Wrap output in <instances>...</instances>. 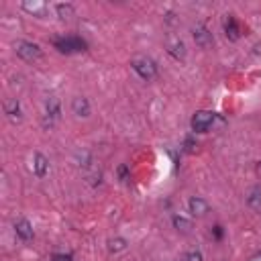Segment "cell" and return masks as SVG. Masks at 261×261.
Listing matches in <instances>:
<instances>
[{"label":"cell","mask_w":261,"mask_h":261,"mask_svg":"<svg viewBox=\"0 0 261 261\" xmlns=\"http://www.w3.org/2000/svg\"><path fill=\"white\" fill-rule=\"evenodd\" d=\"M130 65H133V70L139 74V78H143L147 82L157 76V65L149 57H135L133 61H130Z\"/></svg>","instance_id":"6da1fadb"},{"label":"cell","mask_w":261,"mask_h":261,"mask_svg":"<svg viewBox=\"0 0 261 261\" xmlns=\"http://www.w3.org/2000/svg\"><path fill=\"white\" fill-rule=\"evenodd\" d=\"M55 47L61 53H76V51H84L86 49V41L80 37H63L55 41Z\"/></svg>","instance_id":"7a4b0ae2"},{"label":"cell","mask_w":261,"mask_h":261,"mask_svg":"<svg viewBox=\"0 0 261 261\" xmlns=\"http://www.w3.org/2000/svg\"><path fill=\"white\" fill-rule=\"evenodd\" d=\"M17 55L23 57L25 61H35L41 57L39 45L31 43V41H17Z\"/></svg>","instance_id":"3957f363"},{"label":"cell","mask_w":261,"mask_h":261,"mask_svg":"<svg viewBox=\"0 0 261 261\" xmlns=\"http://www.w3.org/2000/svg\"><path fill=\"white\" fill-rule=\"evenodd\" d=\"M212 122H214V112H208V110H200L192 116V128L198 130V133H206Z\"/></svg>","instance_id":"277c9868"},{"label":"cell","mask_w":261,"mask_h":261,"mask_svg":"<svg viewBox=\"0 0 261 261\" xmlns=\"http://www.w3.org/2000/svg\"><path fill=\"white\" fill-rule=\"evenodd\" d=\"M194 39H196V43H198L202 49H208V47H212V43H214L212 33H210L204 25L194 27Z\"/></svg>","instance_id":"5b68a950"},{"label":"cell","mask_w":261,"mask_h":261,"mask_svg":"<svg viewBox=\"0 0 261 261\" xmlns=\"http://www.w3.org/2000/svg\"><path fill=\"white\" fill-rule=\"evenodd\" d=\"M15 233H17V237L21 241H31L33 239V228H31L29 220H25V218H19L15 222Z\"/></svg>","instance_id":"8992f818"},{"label":"cell","mask_w":261,"mask_h":261,"mask_svg":"<svg viewBox=\"0 0 261 261\" xmlns=\"http://www.w3.org/2000/svg\"><path fill=\"white\" fill-rule=\"evenodd\" d=\"M188 208H190V212H192L194 216H204V214L208 212V204H206V200L198 198V196H194V198H190Z\"/></svg>","instance_id":"52a82bcc"},{"label":"cell","mask_w":261,"mask_h":261,"mask_svg":"<svg viewBox=\"0 0 261 261\" xmlns=\"http://www.w3.org/2000/svg\"><path fill=\"white\" fill-rule=\"evenodd\" d=\"M47 168H49V161H47L45 155H41V153L33 155V170H35V174H37L39 178H43V176L47 174Z\"/></svg>","instance_id":"ba28073f"},{"label":"cell","mask_w":261,"mask_h":261,"mask_svg":"<svg viewBox=\"0 0 261 261\" xmlns=\"http://www.w3.org/2000/svg\"><path fill=\"white\" fill-rule=\"evenodd\" d=\"M72 110H74L78 116H88V114H90V104H88L86 98L78 96V98H74V102H72Z\"/></svg>","instance_id":"9c48e42d"},{"label":"cell","mask_w":261,"mask_h":261,"mask_svg":"<svg viewBox=\"0 0 261 261\" xmlns=\"http://www.w3.org/2000/svg\"><path fill=\"white\" fill-rule=\"evenodd\" d=\"M168 49H170V53L176 57V59H184L186 57V45L180 41V39H170V43H168Z\"/></svg>","instance_id":"30bf717a"},{"label":"cell","mask_w":261,"mask_h":261,"mask_svg":"<svg viewBox=\"0 0 261 261\" xmlns=\"http://www.w3.org/2000/svg\"><path fill=\"white\" fill-rule=\"evenodd\" d=\"M224 31H226V37H228V39H233V41H237V39L241 37L239 25H237V21H235L233 17H228V21L224 23Z\"/></svg>","instance_id":"8fae6325"},{"label":"cell","mask_w":261,"mask_h":261,"mask_svg":"<svg viewBox=\"0 0 261 261\" xmlns=\"http://www.w3.org/2000/svg\"><path fill=\"white\" fill-rule=\"evenodd\" d=\"M247 202H249V206H251L255 212H261V188H253V190H251Z\"/></svg>","instance_id":"7c38bea8"},{"label":"cell","mask_w":261,"mask_h":261,"mask_svg":"<svg viewBox=\"0 0 261 261\" xmlns=\"http://www.w3.org/2000/svg\"><path fill=\"white\" fill-rule=\"evenodd\" d=\"M45 108H47V114H49L51 118H57V116H59V100H57L55 96H49V98H47Z\"/></svg>","instance_id":"4fadbf2b"},{"label":"cell","mask_w":261,"mask_h":261,"mask_svg":"<svg viewBox=\"0 0 261 261\" xmlns=\"http://www.w3.org/2000/svg\"><path fill=\"white\" fill-rule=\"evenodd\" d=\"M5 110H7V114H9L13 120H19V118H21V106H19L17 100H9V102L5 104Z\"/></svg>","instance_id":"5bb4252c"},{"label":"cell","mask_w":261,"mask_h":261,"mask_svg":"<svg viewBox=\"0 0 261 261\" xmlns=\"http://www.w3.org/2000/svg\"><path fill=\"white\" fill-rule=\"evenodd\" d=\"M23 9H25L27 13H33V15H39V17H41V15H45V9H47V7H45V3H25Z\"/></svg>","instance_id":"9a60e30c"},{"label":"cell","mask_w":261,"mask_h":261,"mask_svg":"<svg viewBox=\"0 0 261 261\" xmlns=\"http://www.w3.org/2000/svg\"><path fill=\"white\" fill-rule=\"evenodd\" d=\"M55 11H57V15L61 19H68V17L74 15V7L72 5H55Z\"/></svg>","instance_id":"2e32d148"},{"label":"cell","mask_w":261,"mask_h":261,"mask_svg":"<svg viewBox=\"0 0 261 261\" xmlns=\"http://www.w3.org/2000/svg\"><path fill=\"white\" fill-rule=\"evenodd\" d=\"M174 224L178 226V231H188V228H190V222L180 218V216H174Z\"/></svg>","instance_id":"e0dca14e"},{"label":"cell","mask_w":261,"mask_h":261,"mask_svg":"<svg viewBox=\"0 0 261 261\" xmlns=\"http://www.w3.org/2000/svg\"><path fill=\"white\" fill-rule=\"evenodd\" d=\"M110 249H112V251H120V249H124V241H122V239L112 241V243H110Z\"/></svg>","instance_id":"ac0fdd59"},{"label":"cell","mask_w":261,"mask_h":261,"mask_svg":"<svg viewBox=\"0 0 261 261\" xmlns=\"http://www.w3.org/2000/svg\"><path fill=\"white\" fill-rule=\"evenodd\" d=\"M188 261H202V253H200V251H192V253H188Z\"/></svg>","instance_id":"d6986e66"},{"label":"cell","mask_w":261,"mask_h":261,"mask_svg":"<svg viewBox=\"0 0 261 261\" xmlns=\"http://www.w3.org/2000/svg\"><path fill=\"white\" fill-rule=\"evenodd\" d=\"M53 261H72V257L70 255H55Z\"/></svg>","instance_id":"ffe728a7"},{"label":"cell","mask_w":261,"mask_h":261,"mask_svg":"<svg viewBox=\"0 0 261 261\" xmlns=\"http://www.w3.org/2000/svg\"><path fill=\"white\" fill-rule=\"evenodd\" d=\"M257 172H259V176H261V163H259V168H257Z\"/></svg>","instance_id":"44dd1931"}]
</instances>
